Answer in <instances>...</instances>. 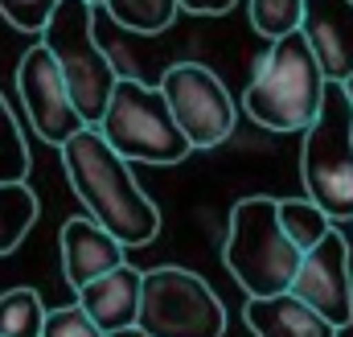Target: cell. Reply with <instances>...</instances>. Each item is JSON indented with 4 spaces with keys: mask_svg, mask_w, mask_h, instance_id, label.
<instances>
[{
    "mask_svg": "<svg viewBox=\"0 0 353 337\" xmlns=\"http://www.w3.org/2000/svg\"><path fill=\"white\" fill-rule=\"evenodd\" d=\"M58 153L83 210L99 227H107L123 247H148L161 235L157 202L132 177V161H123L99 128H83Z\"/></svg>",
    "mask_w": 353,
    "mask_h": 337,
    "instance_id": "6da1fadb",
    "label": "cell"
},
{
    "mask_svg": "<svg viewBox=\"0 0 353 337\" xmlns=\"http://www.w3.org/2000/svg\"><path fill=\"white\" fill-rule=\"evenodd\" d=\"M329 95V79L308 46L304 33L279 37L267 46V54L255 66V79L243 95V111L267 128V132H308L321 119Z\"/></svg>",
    "mask_w": 353,
    "mask_h": 337,
    "instance_id": "7a4b0ae2",
    "label": "cell"
},
{
    "mask_svg": "<svg viewBox=\"0 0 353 337\" xmlns=\"http://www.w3.org/2000/svg\"><path fill=\"white\" fill-rule=\"evenodd\" d=\"M226 271L239 280L247 296H279L292 292L304 251L288 239L279 222V198L251 193L230 206L226 243H222Z\"/></svg>",
    "mask_w": 353,
    "mask_h": 337,
    "instance_id": "3957f363",
    "label": "cell"
},
{
    "mask_svg": "<svg viewBox=\"0 0 353 337\" xmlns=\"http://www.w3.org/2000/svg\"><path fill=\"white\" fill-rule=\"evenodd\" d=\"M94 4L90 0H62L54 21L46 25L41 33V46L54 54V62L62 66L66 86L74 95V107L83 111L87 128H99L107 107H111V95L119 86V70L111 62V54L94 41Z\"/></svg>",
    "mask_w": 353,
    "mask_h": 337,
    "instance_id": "277c9868",
    "label": "cell"
},
{
    "mask_svg": "<svg viewBox=\"0 0 353 337\" xmlns=\"http://www.w3.org/2000/svg\"><path fill=\"white\" fill-rule=\"evenodd\" d=\"M99 132L132 165H181L193 153V144L185 140V132L176 128L173 111H169L165 90L148 86L144 79H132V75L119 79Z\"/></svg>",
    "mask_w": 353,
    "mask_h": 337,
    "instance_id": "5b68a950",
    "label": "cell"
},
{
    "mask_svg": "<svg viewBox=\"0 0 353 337\" xmlns=\"http://www.w3.org/2000/svg\"><path fill=\"white\" fill-rule=\"evenodd\" d=\"M300 181L333 222H353V103L341 83H329L321 119L304 132Z\"/></svg>",
    "mask_w": 353,
    "mask_h": 337,
    "instance_id": "8992f818",
    "label": "cell"
},
{
    "mask_svg": "<svg viewBox=\"0 0 353 337\" xmlns=\"http://www.w3.org/2000/svg\"><path fill=\"white\" fill-rule=\"evenodd\" d=\"M136 325L148 337H222L226 334V305L197 271L152 267V271H144Z\"/></svg>",
    "mask_w": 353,
    "mask_h": 337,
    "instance_id": "52a82bcc",
    "label": "cell"
},
{
    "mask_svg": "<svg viewBox=\"0 0 353 337\" xmlns=\"http://www.w3.org/2000/svg\"><path fill=\"white\" fill-rule=\"evenodd\" d=\"M161 90L169 99V111H173L176 128L185 132V140L197 148H218L230 140L234 124H239V107L230 99L226 83L201 66V62H176L161 75Z\"/></svg>",
    "mask_w": 353,
    "mask_h": 337,
    "instance_id": "ba28073f",
    "label": "cell"
},
{
    "mask_svg": "<svg viewBox=\"0 0 353 337\" xmlns=\"http://www.w3.org/2000/svg\"><path fill=\"white\" fill-rule=\"evenodd\" d=\"M17 95H21V107H25L33 132L54 148H62L66 140H74L87 128L83 111L74 107V95L66 86L62 66L54 62V54L41 41L29 46L17 62Z\"/></svg>",
    "mask_w": 353,
    "mask_h": 337,
    "instance_id": "9c48e42d",
    "label": "cell"
},
{
    "mask_svg": "<svg viewBox=\"0 0 353 337\" xmlns=\"http://www.w3.org/2000/svg\"><path fill=\"white\" fill-rule=\"evenodd\" d=\"M292 292L304 305H312L325 321H333L337 329L353 325V259L341 231H333L321 247L304 255Z\"/></svg>",
    "mask_w": 353,
    "mask_h": 337,
    "instance_id": "30bf717a",
    "label": "cell"
},
{
    "mask_svg": "<svg viewBox=\"0 0 353 337\" xmlns=\"http://www.w3.org/2000/svg\"><path fill=\"white\" fill-rule=\"evenodd\" d=\"M58 243H62V276H66V284H70L74 292H83V288L94 284L99 276H111L115 267L128 263V259H123L128 247H123L107 227H99L90 214L66 218Z\"/></svg>",
    "mask_w": 353,
    "mask_h": 337,
    "instance_id": "8fae6325",
    "label": "cell"
},
{
    "mask_svg": "<svg viewBox=\"0 0 353 337\" xmlns=\"http://www.w3.org/2000/svg\"><path fill=\"white\" fill-rule=\"evenodd\" d=\"M321 70L329 83H345L353 75V0H304V25Z\"/></svg>",
    "mask_w": 353,
    "mask_h": 337,
    "instance_id": "7c38bea8",
    "label": "cell"
},
{
    "mask_svg": "<svg viewBox=\"0 0 353 337\" xmlns=\"http://www.w3.org/2000/svg\"><path fill=\"white\" fill-rule=\"evenodd\" d=\"M243 321L255 337H341L333 321H325L312 305H304L296 292L279 296H247Z\"/></svg>",
    "mask_w": 353,
    "mask_h": 337,
    "instance_id": "4fadbf2b",
    "label": "cell"
},
{
    "mask_svg": "<svg viewBox=\"0 0 353 337\" xmlns=\"http://www.w3.org/2000/svg\"><path fill=\"white\" fill-rule=\"evenodd\" d=\"M140 292H144V271L123 263L111 276H99L94 284H87L79 292V305L87 309V317L103 334H115L140 321Z\"/></svg>",
    "mask_w": 353,
    "mask_h": 337,
    "instance_id": "5bb4252c",
    "label": "cell"
},
{
    "mask_svg": "<svg viewBox=\"0 0 353 337\" xmlns=\"http://www.w3.org/2000/svg\"><path fill=\"white\" fill-rule=\"evenodd\" d=\"M37 222V193L25 181L0 185V255L17 251Z\"/></svg>",
    "mask_w": 353,
    "mask_h": 337,
    "instance_id": "9a60e30c",
    "label": "cell"
},
{
    "mask_svg": "<svg viewBox=\"0 0 353 337\" xmlns=\"http://www.w3.org/2000/svg\"><path fill=\"white\" fill-rule=\"evenodd\" d=\"M279 222H283L288 239H292L304 255L312 251V247H321V243L337 231V222H333L312 198H279Z\"/></svg>",
    "mask_w": 353,
    "mask_h": 337,
    "instance_id": "2e32d148",
    "label": "cell"
},
{
    "mask_svg": "<svg viewBox=\"0 0 353 337\" xmlns=\"http://www.w3.org/2000/svg\"><path fill=\"white\" fill-rule=\"evenodd\" d=\"M46 321H50V313H46L37 288L0 292V337H41Z\"/></svg>",
    "mask_w": 353,
    "mask_h": 337,
    "instance_id": "e0dca14e",
    "label": "cell"
},
{
    "mask_svg": "<svg viewBox=\"0 0 353 337\" xmlns=\"http://www.w3.org/2000/svg\"><path fill=\"white\" fill-rule=\"evenodd\" d=\"M103 8L132 33H165L181 17V0H107Z\"/></svg>",
    "mask_w": 353,
    "mask_h": 337,
    "instance_id": "ac0fdd59",
    "label": "cell"
},
{
    "mask_svg": "<svg viewBox=\"0 0 353 337\" xmlns=\"http://www.w3.org/2000/svg\"><path fill=\"white\" fill-rule=\"evenodd\" d=\"M300 25H304V0H251V29L267 41L292 37L300 33Z\"/></svg>",
    "mask_w": 353,
    "mask_h": 337,
    "instance_id": "d6986e66",
    "label": "cell"
},
{
    "mask_svg": "<svg viewBox=\"0 0 353 337\" xmlns=\"http://www.w3.org/2000/svg\"><path fill=\"white\" fill-rule=\"evenodd\" d=\"M29 177V144L21 136V124L0 90V185L4 181H25Z\"/></svg>",
    "mask_w": 353,
    "mask_h": 337,
    "instance_id": "ffe728a7",
    "label": "cell"
},
{
    "mask_svg": "<svg viewBox=\"0 0 353 337\" xmlns=\"http://www.w3.org/2000/svg\"><path fill=\"white\" fill-rule=\"evenodd\" d=\"M62 0H0V17L17 33H46Z\"/></svg>",
    "mask_w": 353,
    "mask_h": 337,
    "instance_id": "44dd1931",
    "label": "cell"
},
{
    "mask_svg": "<svg viewBox=\"0 0 353 337\" xmlns=\"http://www.w3.org/2000/svg\"><path fill=\"white\" fill-rule=\"evenodd\" d=\"M41 337H103V329L87 317L83 305H62V309H50Z\"/></svg>",
    "mask_w": 353,
    "mask_h": 337,
    "instance_id": "7402d4cb",
    "label": "cell"
},
{
    "mask_svg": "<svg viewBox=\"0 0 353 337\" xmlns=\"http://www.w3.org/2000/svg\"><path fill=\"white\" fill-rule=\"evenodd\" d=\"M234 4L239 0H181V12H189V17H222Z\"/></svg>",
    "mask_w": 353,
    "mask_h": 337,
    "instance_id": "603a6c76",
    "label": "cell"
},
{
    "mask_svg": "<svg viewBox=\"0 0 353 337\" xmlns=\"http://www.w3.org/2000/svg\"><path fill=\"white\" fill-rule=\"evenodd\" d=\"M103 337H148L140 325H132V329H115V334H103Z\"/></svg>",
    "mask_w": 353,
    "mask_h": 337,
    "instance_id": "cb8c5ba5",
    "label": "cell"
},
{
    "mask_svg": "<svg viewBox=\"0 0 353 337\" xmlns=\"http://www.w3.org/2000/svg\"><path fill=\"white\" fill-rule=\"evenodd\" d=\"M341 86H345V95H350V103H353V75H350V79H345Z\"/></svg>",
    "mask_w": 353,
    "mask_h": 337,
    "instance_id": "d4e9b609",
    "label": "cell"
},
{
    "mask_svg": "<svg viewBox=\"0 0 353 337\" xmlns=\"http://www.w3.org/2000/svg\"><path fill=\"white\" fill-rule=\"evenodd\" d=\"M90 4H94V8H99V4H107V0H90Z\"/></svg>",
    "mask_w": 353,
    "mask_h": 337,
    "instance_id": "484cf974",
    "label": "cell"
}]
</instances>
